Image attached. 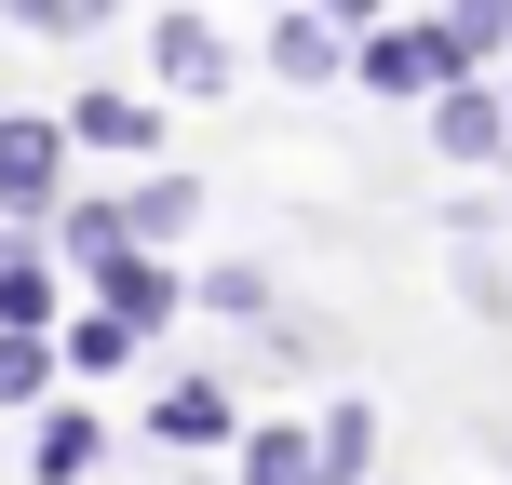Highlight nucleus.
I'll use <instances>...</instances> for the list:
<instances>
[{
    "label": "nucleus",
    "instance_id": "obj_9",
    "mask_svg": "<svg viewBox=\"0 0 512 485\" xmlns=\"http://www.w3.org/2000/svg\"><path fill=\"white\" fill-rule=\"evenodd\" d=\"M0 324H54V270L27 243H0Z\"/></svg>",
    "mask_w": 512,
    "mask_h": 485
},
{
    "label": "nucleus",
    "instance_id": "obj_4",
    "mask_svg": "<svg viewBox=\"0 0 512 485\" xmlns=\"http://www.w3.org/2000/svg\"><path fill=\"white\" fill-rule=\"evenodd\" d=\"M270 68H283V81H337V68H351V41H337V14H324V0H283Z\"/></svg>",
    "mask_w": 512,
    "mask_h": 485
},
{
    "label": "nucleus",
    "instance_id": "obj_7",
    "mask_svg": "<svg viewBox=\"0 0 512 485\" xmlns=\"http://www.w3.org/2000/svg\"><path fill=\"white\" fill-rule=\"evenodd\" d=\"M95 297H108V310H122V324H162V310H176V283H162V270H149V256H135V243H122V256H108V270H95Z\"/></svg>",
    "mask_w": 512,
    "mask_h": 485
},
{
    "label": "nucleus",
    "instance_id": "obj_18",
    "mask_svg": "<svg viewBox=\"0 0 512 485\" xmlns=\"http://www.w3.org/2000/svg\"><path fill=\"white\" fill-rule=\"evenodd\" d=\"M324 14H337V27H364V14H378V0H324Z\"/></svg>",
    "mask_w": 512,
    "mask_h": 485
},
{
    "label": "nucleus",
    "instance_id": "obj_8",
    "mask_svg": "<svg viewBox=\"0 0 512 485\" xmlns=\"http://www.w3.org/2000/svg\"><path fill=\"white\" fill-rule=\"evenodd\" d=\"M68 135H81V149H149L162 122H149L135 95H81V108H68Z\"/></svg>",
    "mask_w": 512,
    "mask_h": 485
},
{
    "label": "nucleus",
    "instance_id": "obj_3",
    "mask_svg": "<svg viewBox=\"0 0 512 485\" xmlns=\"http://www.w3.org/2000/svg\"><path fill=\"white\" fill-rule=\"evenodd\" d=\"M162 81H176V95H230V41H216V14H162Z\"/></svg>",
    "mask_w": 512,
    "mask_h": 485
},
{
    "label": "nucleus",
    "instance_id": "obj_2",
    "mask_svg": "<svg viewBox=\"0 0 512 485\" xmlns=\"http://www.w3.org/2000/svg\"><path fill=\"white\" fill-rule=\"evenodd\" d=\"M54 176H68V135L54 122H0V216H41Z\"/></svg>",
    "mask_w": 512,
    "mask_h": 485
},
{
    "label": "nucleus",
    "instance_id": "obj_16",
    "mask_svg": "<svg viewBox=\"0 0 512 485\" xmlns=\"http://www.w3.org/2000/svg\"><path fill=\"white\" fill-rule=\"evenodd\" d=\"M364 445H378V418H364V405H337V418H324V472L351 485V472H364Z\"/></svg>",
    "mask_w": 512,
    "mask_h": 485
},
{
    "label": "nucleus",
    "instance_id": "obj_11",
    "mask_svg": "<svg viewBox=\"0 0 512 485\" xmlns=\"http://www.w3.org/2000/svg\"><path fill=\"white\" fill-rule=\"evenodd\" d=\"M95 418H81V405H54V432H41V485H81V472H95Z\"/></svg>",
    "mask_w": 512,
    "mask_h": 485
},
{
    "label": "nucleus",
    "instance_id": "obj_12",
    "mask_svg": "<svg viewBox=\"0 0 512 485\" xmlns=\"http://www.w3.org/2000/svg\"><path fill=\"white\" fill-rule=\"evenodd\" d=\"M41 378H54L41 324H0V405H41Z\"/></svg>",
    "mask_w": 512,
    "mask_h": 485
},
{
    "label": "nucleus",
    "instance_id": "obj_6",
    "mask_svg": "<svg viewBox=\"0 0 512 485\" xmlns=\"http://www.w3.org/2000/svg\"><path fill=\"white\" fill-rule=\"evenodd\" d=\"M243 485H337L324 472V432H256L243 445Z\"/></svg>",
    "mask_w": 512,
    "mask_h": 485
},
{
    "label": "nucleus",
    "instance_id": "obj_1",
    "mask_svg": "<svg viewBox=\"0 0 512 485\" xmlns=\"http://www.w3.org/2000/svg\"><path fill=\"white\" fill-rule=\"evenodd\" d=\"M351 68L378 81V95H445V81H459L472 54H459V27H378V41H364Z\"/></svg>",
    "mask_w": 512,
    "mask_h": 485
},
{
    "label": "nucleus",
    "instance_id": "obj_15",
    "mask_svg": "<svg viewBox=\"0 0 512 485\" xmlns=\"http://www.w3.org/2000/svg\"><path fill=\"white\" fill-rule=\"evenodd\" d=\"M122 0H14V27H41V41H81V27H108Z\"/></svg>",
    "mask_w": 512,
    "mask_h": 485
},
{
    "label": "nucleus",
    "instance_id": "obj_17",
    "mask_svg": "<svg viewBox=\"0 0 512 485\" xmlns=\"http://www.w3.org/2000/svg\"><path fill=\"white\" fill-rule=\"evenodd\" d=\"M445 27H459V54H499V41H512V0H459Z\"/></svg>",
    "mask_w": 512,
    "mask_h": 485
},
{
    "label": "nucleus",
    "instance_id": "obj_13",
    "mask_svg": "<svg viewBox=\"0 0 512 485\" xmlns=\"http://www.w3.org/2000/svg\"><path fill=\"white\" fill-rule=\"evenodd\" d=\"M432 135H445V149H459V162H486V149H499V108H486V95H459V81H445V122H432Z\"/></svg>",
    "mask_w": 512,
    "mask_h": 485
},
{
    "label": "nucleus",
    "instance_id": "obj_5",
    "mask_svg": "<svg viewBox=\"0 0 512 485\" xmlns=\"http://www.w3.org/2000/svg\"><path fill=\"white\" fill-rule=\"evenodd\" d=\"M149 432H162V445H230V432H243V405H230L216 378H176V391L149 405Z\"/></svg>",
    "mask_w": 512,
    "mask_h": 485
},
{
    "label": "nucleus",
    "instance_id": "obj_10",
    "mask_svg": "<svg viewBox=\"0 0 512 485\" xmlns=\"http://www.w3.org/2000/svg\"><path fill=\"white\" fill-rule=\"evenodd\" d=\"M135 337H149V324L95 310V324H68V364H81V378H122V364H135Z\"/></svg>",
    "mask_w": 512,
    "mask_h": 485
},
{
    "label": "nucleus",
    "instance_id": "obj_14",
    "mask_svg": "<svg viewBox=\"0 0 512 485\" xmlns=\"http://www.w3.org/2000/svg\"><path fill=\"white\" fill-rule=\"evenodd\" d=\"M189 203H203L189 176H149V189H135V243H176V230H189Z\"/></svg>",
    "mask_w": 512,
    "mask_h": 485
}]
</instances>
